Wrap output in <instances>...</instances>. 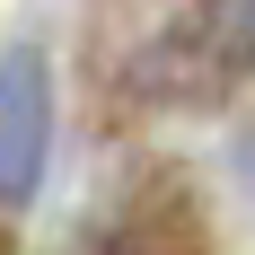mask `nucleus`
I'll use <instances>...</instances> for the list:
<instances>
[{
  "instance_id": "obj_1",
  "label": "nucleus",
  "mask_w": 255,
  "mask_h": 255,
  "mask_svg": "<svg viewBox=\"0 0 255 255\" xmlns=\"http://www.w3.org/2000/svg\"><path fill=\"white\" fill-rule=\"evenodd\" d=\"M53 167V79L44 53H9L0 62V211H26Z\"/></svg>"
},
{
  "instance_id": "obj_2",
  "label": "nucleus",
  "mask_w": 255,
  "mask_h": 255,
  "mask_svg": "<svg viewBox=\"0 0 255 255\" xmlns=\"http://www.w3.org/2000/svg\"><path fill=\"white\" fill-rule=\"evenodd\" d=\"M203 44L220 71H255V0H203Z\"/></svg>"
}]
</instances>
